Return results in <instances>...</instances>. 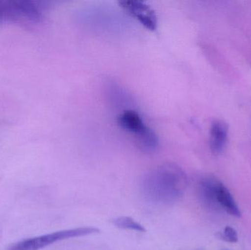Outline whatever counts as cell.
I'll return each mask as SVG.
<instances>
[{
    "label": "cell",
    "instance_id": "obj_6",
    "mask_svg": "<svg viewBox=\"0 0 251 250\" xmlns=\"http://www.w3.org/2000/svg\"><path fill=\"white\" fill-rule=\"evenodd\" d=\"M228 138V126L225 121L217 120L212 121L209 130V148L212 154H221L226 146Z\"/></svg>",
    "mask_w": 251,
    "mask_h": 250
},
{
    "label": "cell",
    "instance_id": "obj_7",
    "mask_svg": "<svg viewBox=\"0 0 251 250\" xmlns=\"http://www.w3.org/2000/svg\"><path fill=\"white\" fill-rule=\"evenodd\" d=\"M118 124L123 130L133 134L135 139L149 128L145 124L140 114L132 110H126L122 113L118 117Z\"/></svg>",
    "mask_w": 251,
    "mask_h": 250
},
{
    "label": "cell",
    "instance_id": "obj_2",
    "mask_svg": "<svg viewBox=\"0 0 251 250\" xmlns=\"http://www.w3.org/2000/svg\"><path fill=\"white\" fill-rule=\"evenodd\" d=\"M44 17L39 1L32 0H0V26L7 23L34 24Z\"/></svg>",
    "mask_w": 251,
    "mask_h": 250
},
{
    "label": "cell",
    "instance_id": "obj_5",
    "mask_svg": "<svg viewBox=\"0 0 251 250\" xmlns=\"http://www.w3.org/2000/svg\"><path fill=\"white\" fill-rule=\"evenodd\" d=\"M122 7L137 19L146 29L151 31L156 30L157 28V17L154 10L140 1H122L119 2Z\"/></svg>",
    "mask_w": 251,
    "mask_h": 250
},
{
    "label": "cell",
    "instance_id": "obj_3",
    "mask_svg": "<svg viewBox=\"0 0 251 250\" xmlns=\"http://www.w3.org/2000/svg\"><path fill=\"white\" fill-rule=\"evenodd\" d=\"M199 194L206 206L221 208L233 217H241V211L234 197L218 179L212 177L203 179L199 184Z\"/></svg>",
    "mask_w": 251,
    "mask_h": 250
},
{
    "label": "cell",
    "instance_id": "obj_4",
    "mask_svg": "<svg viewBox=\"0 0 251 250\" xmlns=\"http://www.w3.org/2000/svg\"><path fill=\"white\" fill-rule=\"evenodd\" d=\"M99 232L100 230L94 227H76V228L60 230V231L21 241L17 243L10 245L7 248V250H39L60 241L72 239V238L82 237V236L94 234Z\"/></svg>",
    "mask_w": 251,
    "mask_h": 250
},
{
    "label": "cell",
    "instance_id": "obj_9",
    "mask_svg": "<svg viewBox=\"0 0 251 250\" xmlns=\"http://www.w3.org/2000/svg\"><path fill=\"white\" fill-rule=\"evenodd\" d=\"M218 236L221 240L225 241L228 243L235 244L238 242L237 230L231 226H226L224 228V232L218 233Z\"/></svg>",
    "mask_w": 251,
    "mask_h": 250
},
{
    "label": "cell",
    "instance_id": "obj_1",
    "mask_svg": "<svg viewBox=\"0 0 251 250\" xmlns=\"http://www.w3.org/2000/svg\"><path fill=\"white\" fill-rule=\"evenodd\" d=\"M187 185L184 170L177 164L166 163L155 167L144 176L142 188L149 201L169 205L182 198Z\"/></svg>",
    "mask_w": 251,
    "mask_h": 250
},
{
    "label": "cell",
    "instance_id": "obj_8",
    "mask_svg": "<svg viewBox=\"0 0 251 250\" xmlns=\"http://www.w3.org/2000/svg\"><path fill=\"white\" fill-rule=\"evenodd\" d=\"M113 224L119 228L125 230H134V231L144 233L146 231L144 226H142L138 222L135 221L134 219L128 217H120L115 219Z\"/></svg>",
    "mask_w": 251,
    "mask_h": 250
}]
</instances>
